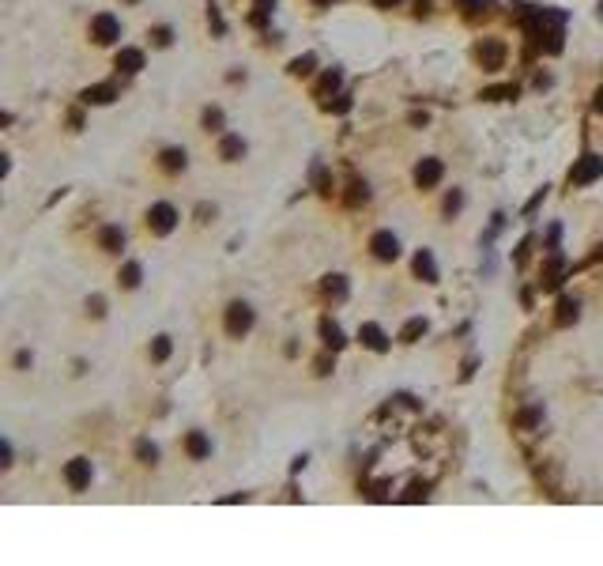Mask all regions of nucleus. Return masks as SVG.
Returning a JSON list of instances; mask_svg holds the SVG:
<instances>
[{
	"label": "nucleus",
	"mask_w": 603,
	"mask_h": 566,
	"mask_svg": "<svg viewBox=\"0 0 603 566\" xmlns=\"http://www.w3.org/2000/svg\"><path fill=\"white\" fill-rule=\"evenodd\" d=\"M324 291H328V295H336V299H343V295H347V287H343V279H339V276H328Z\"/></svg>",
	"instance_id": "obj_23"
},
{
	"label": "nucleus",
	"mask_w": 603,
	"mask_h": 566,
	"mask_svg": "<svg viewBox=\"0 0 603 566\" xmlns=\"http://www.w3.org/2000/svg\"><path fill=\"white\" fill-rule=\"evenodd\" d=\"M83 102H95V106L114 102V87H109V83H102V87H87V91H83Z\"/></svg>",
	"instance_id": "obj_14"
},
{
	"label": "nucleus",
	"mask_w": 603,
	"mask_h": 566,
	"mask_svg": "<svg viewBox=\"0 0 603 566\" xmlns=\"http://www.w3.org/2000/svg\"><path fill=\"white\" fill-rule=\"evenodd\" d=\"M204 128L207 133H219V128H223V110H215V106L204 110Z\"/></svg>",
	"instance_id": "obj_19"
},
{
	"label": "nucleus",
	"mask_w": 603,
	"mask_h": 566,
	"mask_svg": "<svg viewBox=\"0 0 603 566\" xmlns=\"http://www.w3.org/2000/svg\"><path fill=\"white\" fill-rule=\"evenodd\" d=\"M599 16H603V4H599Z\"/></svg>",
	"instance_id": "obj_31"
},
{
	"label": "nucleus",
	"mask_w": 603,
	"mask_h": 566,
	"mask_svg": "<svg viewBox=\"0 0 603 566\" xmlns=\"http://www.w3.org/2000/svg\"><path fill=\"white\" fill-rule=\"evenodd\" d=\"M558 310H562V313H558V325L577 321V302H573V299H562V302H558Z\"/></svg>",
	"instance_id": "obj_18"
},
{
	"label": "nucleus",
	"mask_w": 603,
	"mask_h": 566,
	"mask_svg": "<svg viewBox=\"0 0 603 566\" xmlns=\"http://www.w3.org/2000/svg\"><path fill=\"white\" fill-rule=\"evenodd\" d=\"M162 170H185V151H178V147L162 151Z\"/></svg>",
	"instance_id": "obj_16"
},
{
	"label": "nucleus",
	"mask_w": 603,
	"mask_h": 566,
	"mask_svg": "<svg viewBox=\"0 0 603 566\" xmlns=\"http://www.w3.org/2000/svg\"><path fill=\"white\" fill-rule=\"evenodd\" d=\"M415 181H419V189H434V185L441 181V162H437V159H422L419 167H415Z\"/></svg>",
	"instance_id": "obj_7"
},
{
	"label": "nucleus",
	"mask_w": 603,
	"mask_h": 566,
	"mask_svg": "<svg viewBox=\"0 0 603 566\" xmlns=\"http://www.w3.org/2000/svg\"><path fill=\"white\" fill-rule=\"evenodd\" d=\"M253 329V310L245 306V302H234V306H226V332L230 336H245Z\"/></svg>",
	"instance_id": "obj_2"
},
{
	"label": "nucleus",
	"mask_w": 603,
	"mask_h": 566,
	"mask_svg": "<svg viewBox=\"0 0 603 566\" xmlns=\"http://www.w3.org/2000/svg\"><path fill=\"white\" fill-rule=\"evenodd\" d=\"M603 174V159L599 155H585L573 167V174H569V178H573V185H588V181H596Z\"/></svg>",
	"instance_id": "obj_6"
},
{
	"label": "nucleus",
	"mask_w": 603,
	"mask_h": 566,
	"mask_svg": "<svg viewBox=\"0 0 603 566\" xmlns=\"http://www.w3.org/2000/svg\"><path fill=\"white\" fill-rule=\"evenodd\" d=\"M370 249H374L377 260H396L400 257V242L392 231H377L374 238H370Z\"/></svg>",
	"instance_id": "obj_4"
},
{
	"label": "nucleus",
	"mask_w": 603,
	"mask_h": 566,
	"mask_svg": "<svg viewBox=\"0 0 603 566\" xmlns=\"http://www.w3.org/2000/svg\"><path fill=\"white\" fill-rule=\"evenodd\" d=\"M64 480H68L72 491H87V487H91V461H87V457H75V461H68V468H64Z\"/></svg>",
	"instance_id": "obj_3"
},
{
	"label": "nucleus",
	"mask_w": 603,
	"mask_h": 566,
	"mask_svg": "<svg viewBox=\"0 0 603 566\" xmlns=\"http://www.w3.org/2000/svg\"><path fill=\"white\" fill-rule=\"evenodd\" d=\"M185 450H189V457H196V461H200V457H207V453H212V442H207L200 430H193L189 438H185Z\"/></svg>",
	"instance_id": "obj_12"
},
{
	"label": "nucleus",
	"mask_w": 603,
	"mask_h": 566,
	"mask_svg": "<svg viewBox=\"0 0 603 566\" xmlns=\"http://www.w3.org/2000/svg\"><path fill=\"white\" fill-rule=\"evenodd\" d=\"M166 355H170V336H159V340L151 344V359H155V363H162Z\"/></svg>",
	"instance_id": "obj_21"
},
{
	"label": "nucleus",
	"mask_w": 603,
	"mask_h": 566,
	"mask_svg": "<svg viewBox=\"0 0 603 566\" xmlns=\"http://www.w3.org/2000/svg\"><path fill=\"white\" fill-rule=\"evenodd\" d=\"M358 340L370 347V351H385L389 347V336L377 329V325H362V332H358Z\"/></svg>",
	"instance_id": "obj_9"
},
{
	"label": "nucleus",
	"mask_w": 603,
	"mask_h": 566,
	"mask_svg": "<svg viewBox=\"0 0 603 566\" xmlns=\"http://www.w3.org/2000/svg\"><path fill=\"white\" fill-rule=\"evenodd\" d=\"M415 272H419V276H422L426 283H437V268H434V257L426 253V249H422L419 257H415Z\"/></svg>",
	"instance_id": "obj_15"
},
{
	"label": "nucleus",
	"mask_w": 603,
	"mask_h": 566,
	"mask_svg": "<svg viewBox=\"0 0 603 566\" xmlns=\"http://www.w3.org/2000/svg\"><path fill=\"white\" fill-rule=\"evenodd\" d=\"M596 110L603 114V87H599V91H596Z\"/></svg>",
	"instance_id": "obj_29"
},
{
	"label": "nucleus",
	"mask_w": 603,
	"mask_h": 566,
	"mask_svg": "<svg viewBox=\"0 0 603 566\" xmlns=\"http://www.w3.org/2000/svg\"><path fill=\"white\" fill-rule=\"evenodd\" d=\"M147 223H151V231H155V234H170L173 223H178V212H173L170 204H155V208L147 212Z\"/></svg>",
	"instance_id": "obj_5"
},
{
	"label": "nucleus",
	"mask_w": 603,
	"mask_h": 566,
	"mask_svg": "<svg viewBox=\"0 0 603 566\" xmlns=\"http://www.w3.org/2000/svg\"><path fill=\"white\" fill-rule=\"evenodd\" d=\"M91 38L98 42V46H109V42H117V38H121V23H117V16L98 12V16L91 19Z\"/></svg>",
	"instance_id": "obj_1"
},
{
	"label": "nucleus",
	"mask_w": 603,
	"mask_h": 566,
	"mask_svg": "<svg viewBox=\"0 0 603 566\" xmlns=\"http://www.w3.org/2000/svg\"><path fill=\"white\" fill-rule=\"evenodd\" d=\"M219 155H223L226 162H234V159L245 155V144H241V136H226L223 144H219Z\"/></svg>",
	"instance_id": "obj_13"
},
{
	"label": "nucleus",
	"mask_w": 603,
	"mask_h": 566,
	"mask_svg": "<svg viewBox=\"0 0 603 566\" xmlns=\"http://www.w3.org/2000/svg\"><path fill=\"white\" fill-rule=\"evenodd\" d=\"M98 246H102L106 253H121V246H125V234H121V227H102V234H98Z\"/></svg>",
	"instance_id": "obj_10"
},
{
	"label": "nucleus",
	"mask_w": 603,
	"mask_h": 566,
	"mask_svg": "<svg viewBox=\"0 0 603 566\" xmlns=\"http://www.w3.org/2000/svg\"><path fill=\"white\" fill-rule=\"evenodd\" d=\"M102 306H106V302H102V299H91V313H95V318H102V313H106Z\"/></svg>",
	"instance_id": "obj_28"
},
{
	"label": "nucleus",
	"mask_w": 603,
	"mask_h": 566,
	"mask_svg": "<svg viewBox=\"0 0 603 566\" xmlns=\"http://www.w3.org/2000/svg\"><path fill=\"white\" fill-rule=\"evenodd\" d=\"M291 68L298 72V76H305V72H313V57H298V61L291 64Z\"/></svg>",
	"instance_id": "obj_25"
},
{
	"label": "nucleus",
	"mask_w": 603,
	"mask_h": 566,
	"mask_svg": "<svg viewBox=\"0 0 603 566\" xmlns=\"http://www.w3.org/2000/svg\"><path fill=\"white\" fill-rule=\"evenodd\" d=\"M121 287H128V291L140 287V265H136V260H133V265H125V272H121Z\"/></svg>",
	"instance_id": "obj_17"
},
{
	"label": "nucleus",
	"mask_w": 603,
	"mask_h": 566,
	"mask_svg": "<svg viewBox=\"0 0 603 566\" xmlns=\"http://www.w3.org/2000/svg\"><path fill=\"white\" fill-rule=\"evenodd\" d=\"M460 208V193H449V200H445V212H456Z\"/></svg>",
	"instance_id": "obj_27"
},
{
	"label": "nucleus",
	"mask_w": 603,
	"mask_h": 566,
	"mask_svg": "<svg viewBox=\"0 0 603 566\" xmlns=\"http://www.w3.org/2000/svg\"><path fill=\"white\" fill-rule=\"evenodd\" d=\"M136 453H140V461H147V464H155V457H159V450H155L151 442H140Z\"/></svg>",
	"instance_id": "obj_24"
},
{
	"label": "nucleus",
	"mask_w": 603,
	"mask_h": 566,
	"mask_svg": "<svg viewBox=\"0 0 603 566\" xmlns=\"http://www.w3.org/2000/svg\"><path fill=\"white\" fill-rule=\"evenodd\" d=\"M479 61H482V68H501V61H506V46H501V42H482V46H479Z\"/></svg>",
	"instance_id": "obj_8"
},
{
	"label": "nucleus",
	"mask_w": 603,
	"mask_h": 566,
	"mask_svg": "<svg viewBox=\"0 0 603 566\" xmlns=\"http://www.w3.org/2000/svg\"><path fill=\"white\" fill-rule=\"evenodd\" d=\"M321 332H324V344H328V347H343V332H339L336 325H328V321H324V325H321Z\"/></svg>",
	"instance_id": "obj_20"
},
{
	"label": "nucleus",
	"mask_w": 603,
	"mask_h": 566,
	"mask_svg": "<svg viewBox=\"0 0 603 566\" xmlns=\"http://www.w3.org/2000/svg\"><path fill=\"white\" fill-rule=\"evenodd\" d=\"M377 4H381V8H389V4H400V0H377Z\"/></svg>",
	"instance_id": "obj_30"
},
{
	"label": "nucleus",
	"mask_w": 603,
	"mask_h": 566,
	"mask_svg": "<svg viewBox=\"0 0 603 566\" xmlns=\"http://www.w3.org/2000/svg\"><path fill=\"white\" fill-rule=\"evenodd\" d=\"M422 332H426V321H422V318H415V321L403 325V340H408V344L415 340V336H422Z\"/></svg>",
	"instance_id": "obj_22"
},
{
	"label": "nucleus",
	"mask_w": 603,
	"mask_h": 566,
	"mask_svg": "<svg viewBox=\"0 0 603 566\" xmlns=\"http://www.w3.org/2000/svg\"><path fill=\"white\" fill-rule=\"evenodd\" d=\"M117 68L121 72H140V68H144V53H140V49H121L117 53Z\"/></svg>",
	"instance_id": "obj_11"
},
{
	"label": "nucleus",
	"mask_w": 603,
	"mask_h": 566,
	"mask_svg": "<svg viewBox=\"0 0 603 566\" xmlns=\"http://www.w3.org/2000/svg\"><path fill=\"white\" fill-rule=\"evenodd\" d=\"M151 38H155V46H170V30H166V27H159Z\"/></svg>",
	"instance_id": "obj_26"
}]
</instances>
